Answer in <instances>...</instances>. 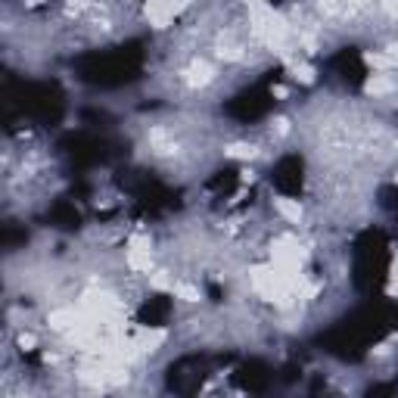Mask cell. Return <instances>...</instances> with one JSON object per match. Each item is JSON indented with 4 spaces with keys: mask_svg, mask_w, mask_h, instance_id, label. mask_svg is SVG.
Wrapping results in <instances>:
<instances>
[{
    "mask_svg": "<svg viewBox=\"0 0 398 398\" xmlns=\"http://www.w3.org/2000/svg\"><path fill=\"white\" fill-rule=\"evenodd\" d=\"M293 131H296V125H293L290 115H274V119L268 122V137L274 143H280V140H286V137H293Z\"/></svg>",
    "mask_w": 398,
    "mask_h": 398,
    "instance_id": "3",
    "label": "cell"
},
{
    "mask_svg": "<svg viewBox=\"0 0 398 398\" xmlns=\"http://www.w3.org/2000/svg\"><path fill=\"white\" fill-rule=\"evenodd\" d=\"M392 351H395V349H392V343H380L377 349H371V355H373V358H389Z\"/></svg>",
    "mask_w": 398,
    "mask_h": 398,
    "instance_id": "4",
    "label": "cell"
},
{
    "mask_svg": "<svg viewBox=\"0 0 398 398\" xmlns=\"http://www.w3.org/2000/svg\"><path fill=\"white\" fill-rule=\"evenodd\" d=\"M264 143L258 140H246V137H236V140H227L221 143V153L227 156V159H234V162H258V159H264Z\"/></svg>",
    "mask_w": 398,
    "mask_h": 398,
    "instance_id": "1",
    "label": "cell"
},
{
    "mask_svg": "<svg viewBox=\"0 0 398 398\" xmlns=\"http://www.w3.org/2000/svg\"><path fill=\"white\" fill-rule=\"evenodd\" d=\"M274 212L284 224H293V227L305 224V206L299 203L296 196H274Z\"/></svg>",
    "mask_w": 398,
    "mask_h": 398,
    "instance_id": "2",
    "label": "cell"
},
{
    "mask_svg": "<svg viewBox=\"0 0 398 398\" xmlns=\"http://www.w3.org/2000/svg\"><path fill=\"white\" fill-rule=\"evenodd\" d=\"M395 184H398V171H395Z\"/></svg>",
    "mask_w": 398,
    "mask_h": 398,
    "instance_id": "5",
    "label": "cell"
}]
</instances>
